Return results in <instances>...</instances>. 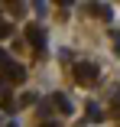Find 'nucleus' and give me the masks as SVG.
Here are the masks:
<instances>
[{"instance_id":"obj_11","label":"nucleus","mask_w":120,"mask_h":127,"mask_svg":"<svg viewBox=\"0 0 120 127\" xmlns=\"http://www.w3.org/2000/svg\"><path fill=\"white\" fill-rule=\"evenodd\" d=\"M0 62H3V65H7V62H10V59H7V52H3V49H0Z\"/></svg>"},{"instance_id":"obj_14","label":"nucleus","mask_w":120,"mask_h":127,"mask_svg":"<svg viewBox=\"0 0 120 127\" xmlns=\"http://www.w3.org/2000/svg\"><path fill=\"white\" fill-rule=\"evenodd\" d=\"M0 91H3V88H0Z\"/></svg>"},{"instance_id":"obj_5","label":"nucleus","mask_w":120,"mask_h":127,"mask_svg":"<svg viewBox=\"0 0 120 127\" xmlns=\"http://www.w3.org/2000/svg\"><path fill=\"white\" fill-rule=\"evenodd\" d=\"M52 101H55V108H59L62 114H71V101H68L62 91H55V95H52Z\"/></svg>"},{"instance_id":"obj_8","label":"nucleus","mask_w":120,"mask_h":127,"mask_svg":"<svg viewBox=\"0 0 120 127\" xmlns=\"http://www.w3.org/2000/svg\"><path fill=\"white\" fill-rule=\"evenodd\" d=\"M10 33H13V26H10V23H7V20H0V39H7Z\"/></svg>"},{"instance_id":"obj_13","label":"nucleus","mask_w":120,"mask_h":127,"mask_svg":"<svg viewBox=\"0 0 120 127\" xmlns=\"http://www.w3.org/2000/svg\"><path fill=\"white\" fill-rule=\"evenodd\" d=\"M7 127H16V124H7Z\"/></svg>"},{"instance_id":"obj_4","label":"nucleus","mask_w":120,"mask_h":127,"mask_svg":"<svg viewBox=\"0 0 120 127\" xmlns=\"http://www.w3.org/2000/svg\"><path fill=\"white\" fill-rule=\"evenodd\" d=\"M88 10H91V13H98L101 20H110V16H114L110 3H88Z\"/></svg>"},{"instance_id":"obj_7","label":"nucleus","mask_w":120,"mask_h":127,"mask_svg":"<svg viewBox=\"0 0 120 127\" xmlns=\"http://www.w3.org/2000/svg\"><path fill=\"white\" fill-rule=\"evenodd\" d=\"M88 117H91L94 124H98V121H104V114H101V108H98V104H88Z\"/></svg>"},{"instance_id":"obj_10","label":"nucleus","mask_w":120,"mask_h":127,"mask_svg":"<svg viewBox=\"0 0 120 127\" xmlns=\"http://www.w3.org/2000/svg\"><path fill=\"white\" fill-rule=\"evenodd\" d=\"M42 127H62V124H59V121H45Z\"/></svg>"},{"instance_id":"obj_6","label":"nucleus","mask_w":120,"mask_h":127,"mask_svg":"<svg viewBox=\"0 0 120 127\" xmlns=\"http://www.w3.org/2000/svg\"><path fill=\"white\" fill-rule=\"evenodd\" d=\"M0 101H3V111H16V104H20V101H13V98H10L7 91L0 95Z\"/></svg>"},{"instance_id":"obj_3","label":"nucleus","mask_w":120,"mask_h":127,"mask_svg":"<svg viewBox=\"0 0 120 127\" xmlns=\"http://www.w3.org/2000/svg\"><path fill=\"white\" fill-rule=\"evenodd\" d=\"M26 42H33V49H39V52H42V46H45L42 26H26Z\"/></svg>"},{"instance_id":"obj_9","label":"nucleus","mask_w":120,"mask_h":127,"mask_svg":"<svg viewBox=\"0 0 120 127\" xmlns=\"http://www.w3.org/2000/svg\"><path fill=\"white\" fill-rule=\"evenodd\" d=\"M110 111H114V114H117V117H120V95H117V98H114V104H110Z\"/></svg>"},{"instance_id":"obj_12","label":"nucleus","mask_w":120,"mask_h":127,"mask_svg":"<svg viewBox=\"0 0 120 127\" xmlns=\"http://www.w3.org/2000/svg\"><path fill=\"white\" fill-rule=\"evenodd\" d=\"M114 49H117V56H120V36H117V46H114Z\"/></svg>"},{"instance_id":"obj_1","label":"nucleus","mask_w":120,"mask_h":127,"mask_svg":"<svg viewBox=\"0 0 120 127\" xmlns=\"http://www.w3.org/2000/svg\"><path fill=\"white\" fill-rule=\"evenodd\" d=\"M75 82H78V85H94V82H98V65L78 62V65H75Z\"/></svg>"},{"instance_id":"obj_2","label":"nucleus","mask_w":120,"mask_h":127,"mask_svg":"<svg viewBox=\"0 0 120 127\" xmlns=\"http://www.w3.org/2000/svg\"><path fill=\"white\" fill-rule=\"evenodd\" d=\"M3 78L10 85H23V82H26V68H23L20 62H7L3 65Z\"/></svg>"}]
</instances>
